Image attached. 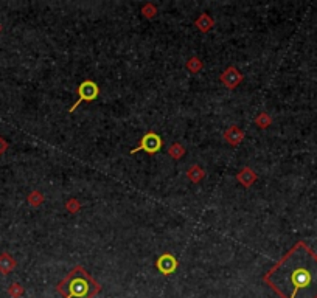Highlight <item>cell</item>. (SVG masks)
<instances>
[{
  "mask_svg": "<svg viewBox=\"0 0 317 298\" xmlns=\"http://www.w3.org/2000/svg\"><path fill=\"white\" fill-rule=\"evenodd\" d=\"M238 180H240L244 186H251L257 180V174L251 168H243L238 174Z\"/></svg>",
  "mask_w": 317,
  "mask_h": 298,
  "instance_id": "9c48e42d",
  "label": "cell"
},
{
  "mask_svg": "<svg viewBox=\"0 0 317 298\" xmlns=\"http://www.w3.org/2000/svg\"><path fill=\"white\" fill-rule=\"evenodd\" d=\"M14 267H16V261H14V258L10 253H2V255H0V272H2L4 275H7Z\"/></svg>",
  "mask_w": 317,
  "mask_h": 298,
  "instance_id": "ba28073f",
  "label": "cell"
},
{
  "mask_svg": "<svg viewBox=\"0 0 317 298\" xmlns=\"http://www.w3.org/2000/svg\"><path fill=\"white\" fill-rule=\"evenodd\" d=\"M187 176L191 179V182H195V183H198V182H201L202 179H204V176H205V172L202 171V168L201 166H198V165H193L188 171H187Z\"/></svg>",
  "mask_w": 317,
  "mask_h": 298,
  "instance_id": "30bf717a",
  "label": "cell"
},
{
  "mask_svg": "<svg viewBox=\"0 0 317 298\" xmlns=\"http://www.w3.org/2000/svg\"><path fill=\"white\" fill-rule=\"evenodd\" d=\"M168 154H170V155H171L173 159H176V160H178V159H181V157H182V155L185 154V149H184V148H182V146H181L179 143H174V145H173V146L170 148Z\"/></svg>",
  "mask_w": 317,
  "mask_h": 298,
  "instance_id": "4fadbf2b",
  "label": "cell"
},
{
  "mask_svg": "<svg viewBox=\"0 0 317 298\" xmlns=\"http://www.w3.org/2000/svg\"><path fill=\"white\" fill-rule=\"evenodd\" d=\"M44 202V196L39 192V191H33L30 196H28V204L33 205V207H38Z\"/></svg>",
  "mask_w": 317,
  "mask_h": 298,
  "instance_id": "7c38bea8",
  "label": "cell"
},
{
  "mask_svg": "<svg viewBox=\"0 0 317 298\" xmlns=\"http://www.w3.org/2000/svg\"><path fill=\"white\" fill-rule=\"evenodd\" d=\"M78 208H79V204L75 201V199H72V201H68V202H67V210H68V212L76 213V212H78Z\"/></svg>",
  "mask_w": 317,
  "mask_h": 298,
  "instance_id": "2e32d148",
  "label": "cell"
},
{
  "mask_svg": "<svg viewBox=\"0 0 317 298\" xmlns=\"http://www.w3.org/2000/svg\"><path fill=\"white\" fill-rule=\"evenodd\" d=\"M7 148H8V143L4 140V137H2V135H0V157L4 155V152L7 151Z\"/></svg>",
  "mask_w": 317,
  "mask_h": 298,
  "instance_id": "d6986e66",
  "label": "cell"
},
{
  "mask_svg": "<svg viewBox=\"0 0 317 298\" xmlns=\"http://www.w3.org/2000/svg\"><path fill=\"white\" fill-rule=\"evenodd\" d=\"M21 293H22L21 286H19V284H13L11 289H10V295H11V296H19Z\"/></svg>",
  "mask_w": 317,
  "mask_h": 298,
  "instance_id": "ac0fdd59",
  "label": "cell"
},
{
  "mask_svg": "<svg viewBox=\"0 0 317 298\" xmlns=\"http://www.w3.org/2000/svg\"><path fill=\"white\" fill-rule=\"evenodd\" d=\"M176 267H178V261H176V258H174L173 255H170V253H165V255H162L161 258L157 259V269L161 270L164 275L173 273V272L176 270Z\"/></svg>",
  "mask_w": 317,
  "mask_h": 298,
  "instance_id": "8992f818",
  "label": "cell"
},
{
  "mask_svg": "<svg viewBox=\"0 0 317 298\" xmlns=\"http://www.w3.org/2000/svg\"><path fill=\"white\" fill-rule=\"evenodd\" d=\"M255 123H257V126H260V128H268V126L271 125V118H269L266 114H261V115L255 120Z\"/></svg>",
  "mask_w": 317,
  "mask_h": 298,
  "instance_id": "9a60e30c",
  "label": "cell"
},
{
  "mask_svg": "<svg viewBox=\"0 0 317 298\" xmlns=\"http://www.w3.org/2000/svg\"><path fill=\"white\" fill-rule=\"evenodd\" d=\"M162 145H164L162 138L158 137L155 132L149 131V132H146V134L140 138L138 146H137V148H134V149H131V154H137V152H140V151H145L146 154L154 155L155 152L161 151Z\"/></svg>",
  "mask_w": 317,
  "mask_h": 298,
  "instance_id": "277c9868",
  "label": "cell"
},
{
  "mask_svg": "<svg viewBox=\"0 0 317 298\" xmlns=\"http://www.w3.org/2000/svg\"><path fill=\"white\" fill-rule=\"evenodd\" d=\"M101 290V284L81 266L72 269L67 276L58 283L56 292L64 298H94Z\"/></svg>",
  "mask_w": 317,
  "mask_h": 298,
  "instance_id": "7a4b0ae2",
  "label": "cell"
},
{
  "mask_svg": "<svg viewBox=\"0 0 317 298\" xmlns=\"http://www.w3.org/2000/svg\"><path fill=\"white\" fill-rule=\"evenodd\" d=\"M263 281L281 298H317V255L298 241L265 273Z\"/></svg>",
  "mask_w": 317,
  "mask_h": 298,
  "instance_id": "6da1fadb",
  "label": "cell"
},
{
  "mask_svg": "<svg viewBox=\"0 0 317 298\" xmlns=\"http://www.w3.org/2000/svg\"><path fill=\"white\" fill-rule=\"evenodd\" d=\"M196 25L201 31H208L213 27V21L212 17H208L207 14H201V17L196 21Z\"/></svg>",
  "mask_w": 317,
  "mask_h": 298,
  "instance_id": "8fae6325",
  "label": "cell"
},
{
  "mask_svg": "<svg viewBox=\"0 0 317 298\" xmlns=\"http://www.w3.org/2000/svg\"><path fill=\"white\" fill-rule=\"evenodd\" d=\"M187 67L193 72V73H196V72H199L201 70V67H202V62L198 59V58H191L190 61H188V64H187Z\"/></svg>",
  "mask_w": 317,
  "mask_h": 298,
  "instance_id": "5bb4252c",
  "label": "cell"
},
{
  "mask_svg": "<svg viewBox=\"0 0 317 298\" xmlns=\"http://www.w3.org/2000/svg\"><path fill=\"white\" fill-rule=\"evenodd\" d=\"M143 14L146 17H152L155 14V8L152 5H146V7H143Z\"/></svg>",
  "mask_w": 317,
  "mask_h": 298,
  "instance_id": "e0dca14e",
  "label": "cell"
},
{
  "mask_svg": "<svg viewBox=\"0 0 317 298\" xmlns=\"http://www.w3.org/2000/svg\"><path fill=\"white\" fill-rule=\"evenodd\" d=\"M224 137H225V140L230 143V145H233V146H236V145H240L241 142H243V138H244V134L240 131V128L238 126H230L227 131H225V134H224Z\"/></svg>",
  "mask_w": 317,
  "mask_h": 298,
  "instance_id": "52a82bcc",
  "label": "cell"
},
{
  "mask_svg": "<svg viewBox=\"0 0 317 298\" xmlns=\"http://www.w3.org/2000/svg\"><path fill=\"white\" fill-rule=\"evenodd\" d=\"M0 31H2V25H0Z\"/></svg>",
  "mask_w": 317,
  "mask_h": 298,
  "instance_id": "ffe728a7",
  "label": "cell"
},
{
  "mask_svg": "<svg viewBox=\"0 0 317 298\" xmlns=\"http://www.w3.org/2000/svg\"><path fill=\"white\" fill-rule=\"evenodd\" d=\"M243 75L238 72L235 67H228L222 75H221V82L227 87V89H235L238 84L241 82Z\"/></svg>",
  "mask_w": 317,
  "mask_h": 298,
  "instance_id": "5b68a950",
  "label": "cell"
},
{
  "mask_svg": "<svg viewBox=\"0 0 317 298\" xmlns=\"http://www.w3.org/2000/svg\"><path fill=\"white\" fill-rule=\"evenodd\" d=\"M76 92H78V99H76L75 104L70 106V109H68L70 114L75 112V109L79 106V103H83V101L91 103V101H94V99H95V98L98 96V93H100V89H98V85H97L94 81L86 79V81H83L81 84L78 85Z\"/></svg>",
  "mask_w": 317,
  "mask_h": 298,
  "instance_id": "3957f363",
  "label": "cell"
}]
</instances>
